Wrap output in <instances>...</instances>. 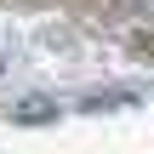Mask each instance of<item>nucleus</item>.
I'll list each match as a JSON object with an SVG mask.
<instances>
[{
  "label": "nucleus",
  "instance_id": "1",
  "mask_svg": "<svg viewBox=\"0 0 154 154\" xmlns=\"http://www.w3.org/2000/svg\"><path fill=\"white\" fill-rule=\"evenodd\" d=\"M51 114H57V109H51V103H40V97L17 103V120H23V126H34V120H51Z\"/></svg>",
  "mask_w": 154,
  "mask_h": 154
}]
</instances>
